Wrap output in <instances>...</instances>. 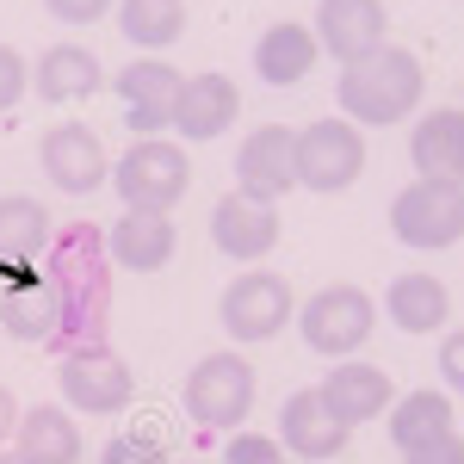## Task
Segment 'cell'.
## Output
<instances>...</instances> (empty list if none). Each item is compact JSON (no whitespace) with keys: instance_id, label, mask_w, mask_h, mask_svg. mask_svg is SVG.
Here are the masks:
<instances>
[{"instance_id":"obj_1","label":"cell","mask_w":464,"mask_h":464,"mask_svg":"<svg viewBox=\"0 0 464 464\" xmlns=\"http://www.w3.org/2000/svg\"><path fill=\"white\" fill-rule=\"evenodd\" d=\"M50 291H56V353H81V347H106V304L111 279L100 266V242L93 229H69L50 248Z\"/></svg>"},{"instance_id":"obj_2","label":"cell","mask_w":464,"mask_h":464,"mask_svg":"<svg viewBox=\"0 0 464 464\" xmlns=\"http://www.w3.org/2000/svg\"><path fill=\"white\" fill-rule=\"evenodd\" d=\"M334 93H341L347 124H396V118H409V111L421 106V63L409 50L384 44V50L347 63Z\"/></svg>"},{"instance_id":"obj_3","label":"cell","mask_w":464,"mask_h":464,"mask_svg":"<svg viewBox=\"0 0 464 464\" xmlns=\"http://www.w3.org/2000/svg\"><path fill=\"white\" fill-rule=\"evenodd\" d=\"M391 229L402 248H452L464 236V186L415 179L391 198Z\"/></svg>"},{"instance_id":"obj_4","label":"cell","mask_w":464,"mask_h":464,"mask_svg":"<svg viewBox=\"0 0 464 464\" xmlns=\"http://www.w3.org/2000/svg\"><path fill=\"white\" fill-rule=\"evenodd\" d=\"M291 168H297V186H310V192H347L365 168V143L347 118H316L297 130Z\"/></svg>"},{"instance_id":"obj_5","label":"cell","mask_w":464,"mask_h":464,"mask_svg":"<svg viewBox=\"0 0 464 464\" xmlns=\"http://www.w3.org/2000/svg\"><path fill=\"white\" fill-rule=\"evenodd\" d=\"M186 149L179 143H161V137H137V149L111 168V186L130 211H174L179 192H186Z\"/></svg>"},{"instance_id":"obj_6","label":"cell","mask_w":464,"mask_h":464,"mask_svg":"<svg viewBox=\"0 0 464 464\" xmlns=\"http://www.w3.org/2000/svg\"><path fill=\"white\" fill-rule=\"evenodd\" d=\"M372 322H378V310H372V297L359 285H328L316 291L304 310H297V328H304V347L322 359H347L365 347V334H372Z\"/></svg>"},{"instance_id":"obj_7","label":"cell","mask_w":464,"mask_h":464,"mask_svg":"<svg viewBox=\"0 0 464 464\" xmlns=\"http://www.w3.org/2000/svg\"><path fill=\"white\" fill-rule=\"evenodd\" d=\"M254 402V365L236 353H205L186 378V415L198 428H236Z\"/></svg>"},{"instance_id":"obj_8","label":"cell","mask_w":464,"mask_h":464,"mask_svg":"<svg viewBox=\"0 0 464 464\" xmlns=\"http://www.w3.org/2000/svg\"><path fill=\"white\" fill-rule=\"evenodd\" d=\"M130 365L111 353V347H81L63 353V402L74 415H118L130 402Z\"/></svg>"},{"instance_id":"obj_9","label":"cell","mask_w":464,"mask_h":464,"mask_svg":"<svg viewBox=\"0 0 464 464\" xmlns=\"http://www.w3.org/2000/svg\"><path fill=\"white\" fill-rule=\"evenodd\" d=\"M223 328L229 341H273L297 310H291V285L279 273H242L236 285L223 291Z\"/></svg>"},{"instance_id":"obj_10","label":"cell","mask_w":464,"mask_h":464,"mask_svg":"<svg viewBox=\"0 0 464 464\" xmlns=\"http://www.w3.org/2000/svg\"><path fill=\"white\" fill-rule=\"evenodd\" d=\"M179 81L168 63H130V69H118V100H124V124L137 130V137H155V130H168L174 124V100H179Z\"/></svg>"},{"instance_id":"obj_11","label":"cell","mask_w":464,"mask_h":464,"mask_svg":"<svg viewBox=\"0 0 464 464\" xmlns=\"http://www.w3.org/2000/svg\"><path fill=\"white\" fill-rule=\"evenodd\" d=\"M37 155H44L50 186H56V192H74V198H81V192H100V179L111 174L100 137H93L87 124H74V118H69V124H56V130L44 137V149H37Z\"/></svg>"},{"instance_id":"obj_12","label":"cell","mask_w":464,"mask_h":464,"mask_svg":"<svg viewBox=\"0 0 464 464\" xmlns=\"http://www.w3.org/2000/svg\"><path fill=\"white\" fill-rule=\"evenodd\" d=\"M347 433L353 428L322 402V391H297V396H285V409H279V446L297 452V459H310V464H328L347 446Z\"/></svg>"},{"instance_id":"obj_13","label":"cell","mask_w":464,"mask_h":464,"mask_svg":"<svg viewBox=\"0 0 464 464\" xmlns=\"http://www.w3.org/2000/svg\"><path fill=\"white\" fill-rule=\"evenodd\" d=\"M242 111V93H236V81L229 74H186L179 81V100H174V130L186 143H211L229 130V118Z\"/></svg>"},{"instance_id":"obj_14","label":"cell","mask_w":464,"mask_h":464,"mask_svg":"<svg viewBox=\"0 0 464 464\" xmlns=\"http://www.w3.org/2000/svg\"><path fill=\"white\" fill-rule=\"evenodd\" d=\"M316 44L347 69L359 56L384 50V6L378 0H322L316 6Z\"/></svg>"},{"instance_id":"obj_15","label":"cell","mask_w":464,"mask_h":464,"mask_svg":"<svg viewBox=\"0 0 464 464\" xmlns=\"http://www.w3.org/2000/svg\"><path fill=\"white\" fill-rule=\"evenodd\" d=\"M211 242L229 260H260V254H273V242H279V211L266 198L229 192V198H217V211H211Z\"/></svg>"},{"instance_id":"obj_16","label":"cell","mask_w":464,"mask_h":464,"mask_svg":"<svg viewBox=\"0 0 464 464\" xmlns=\"http://www.w3.org/2000/svg\"><path fill=\"white\" fill-rule=\"evenodd\" d=\"M291 137L285 124H260V130H248V143H242V155H236V174H242V192L248 198H285L291 186H297V168H291Z\"/></svg>"},{"instance_id":"obj_17","label":"cell","mask_w":464,"mask_h":464,"mask_svg":"<svg viewBox=\"0 0 464 464\" xmlns=\"http://www.w3.org/2000/svg\"><path fill=\"white\" fill-rule=\"evenodd\" d=\"M322 44L310 25H297V19H279V25H266L260 44H254V74L266 81V87H297L304 74L316 69Z\"/></svg>"},{"instance_id":"obj_18","label":"cell","mask_w":464,"mask_h":464,"mask_svg":"<svg viewBox=\"0 0 464 464\" xmlns=\"http://www.w3.org/2000/svg\"><path fill=\"white\" fill-rule=\"evenodd\" d=\"M174 217L168 211H124L111 229V260L130 273H161L174 260Z\"/></svg>"},{"instance_id":"obj_19","label":"cell","mask_w":464,"mask_h":464,"mask_svg":"<svg viewBox=\"0 0 464 464\" xmlns=\"http://www.w3.org/2000/svg\"><path fill=\"white\" fill-rule=\"evenodd\" d=\"M409 161H415L421 179L464 186V111H428L409 137Z\"/></svg>"},{"instance_id":"obj_20","label":"cell","mask_w":464,"mask_h":464,"mask_svg":"<svg viewBox=\"0 0 464 464\" xmlns=\"http://www.w3.org/2000/svg\"><path fill=\"white\" fill-rule=\"evenodd\" d=\"M32 87L44 93V106H74V100L100 93V56L81 50V44H56V50L37 56Z\"/></svg>"},{"instance_id":"obj_21","label":"cell","mask_w":464,"mask_h":464,"mask_svg":"<svg viewBox=\"0 0 464 464\" xmlns=\"http://www.w3.org/2000/svg\"><path fill=\"white\" fill-rule=\"evenodd\" d=\"M316 391H322V402H328L347 428H359V421H372V415L391 409V378H384L378 365H334Z\"/></svg>"},{"instance_id":"obj_22","label":"cell","mask_w":464,"mask_h":464,"mask_svg":"<svg viewBox=\"0 0 464 464\" xmlns=\"http://www.w3.org/2000/svg\"><path fill=\"white\" fill-rule=\"evenodd\" d=\"M13 440H19L13 452H19L25 464H81V428H74L63 409H50V402L25 409Z\"/></svg>"},{"instance_id":"obj_23","label":"cell","mask_w":464,"mask_h":464,"mask_svg":"<svg viewBox=\"0 0 464 464\" xmlns=\"http://www.w3.org/2000/svg\"><path fill=\"white\" fill-rule=\"evenodd\" d=\"M384 310H391L396 328L433 334L440 322L452 316V297H446V285H440L433 273H402V279H391V291H384Z\"/></svg>"},{"instance_id":"obj_24","label":"cell","mask_w":464,"mask_h":464,"mask_svg":"<svg viewBox=\"0 0 464 464\" xmlns=\"http://www.w3.org/2000/svg\"><path fill=\"white\" fill-rule=\"evenodd\" d=\"M44 248H50V211L25 192L0 198V260H37Z\"/></svg>"},{"instance_id":"obj_25","label":"cell","mask_w":464,"mask_h":464,"mask_svg":"<svg viewBox=\"0 0 464 464\" xmlns=\"http://www.w3.org/2000/svg\"><path fill=\"white\" fill-rule=\"evenodd\" d=\"M118 32L137 50H168L186 32V6L179 0H118Z\"/></svg>"},{"instance_id":"obj_26","label":"cell","mask_w":464,"mask_h":464,"mask_svg":"<svg viewBox=\"0 0 464 464\" xmlns=\"http://www.w3.org/2000/svg\"><path fill=\"white\" fill-rule=\"evenodd\" d=\"M446 428H452V402H446L440 391L402 396V402H396V415H391L396 452H409V446H421V440H433V433H446Z\"/></svg>"},{"instance_id":"obj_27","label":"cell","mask_w":464,"mask_h":464,"mask_svg":"<svg viewBox=\"0 0 464 464\" xmlns=\"http://www.w3.org/2000/svg\"><path fill=\"white\" fill-rule=\"evenodd\" d=\"M0 322L19 334V341H50L56 334V291L50 285H19L0 297Z\"/></svg>"},{"instance_id":"obj_28","label":"cell","mask_w":464,"mask_h":464,"mask_svg":"<svg viewBox=\"0 0 464 464\" xmlns=\"http://www.w3.org/2000/svg\"><path fill=\"white\" fill-rule=\"evenodd\" d=\"M223 464H285V446L266 440V433H236L229 452H223Z\"/></svg>"},{"instance_id":"obj_29","label":"cell","mask_w":464,"mask_h":464,"mask_svg":"<svg viewBox=\"0 0 464 464\" xmlns=\"http://www.w3.org/2000/svg\"><path fill=\"white\" fill-rule=\"evenodd\" d=\"M100 464H168V459H161V446L143 440V433H118V440H106Z\"/></svg>"},{"instance_id":"obj_30","label":"cell","mask_w":464,"mask_h":464,"mask_svg":"<svg viewBox=\"0 0 464 464\" xmlns=\"http://www.w3.org/2000/svg\"><path fill=\"white\" fill-rule=\"evenodd\" d=\"M402 464H464V440L446 428V433H433V440H421V446H409Z\"/></svg>"},{"instance_id":"obj_31","label":"cell","mask_w":464,"mask_h":464,"mask_svg":"<svg viewBox=\"0 0 464 464\" xmlns=\"http://www.w3.org/2000/svg\"><path fill=\"white\" fill-rule=\"evenodd\" d=\"M25 81H32V69H25V56L0 44V111H13V106H19V93H25Z\"/></svg>"},{"instance_id":"obj_32","label":"cell","mask_w":464,"mask_h":464,"mask_svg":"<svg viewBox=\"0 0 464 464\" xmlns=\"http://www.w3.org/2000/svg\"><path fill=\"white\" fill-rule=\"evenodd\" d=\"M50 6V19H63V25H93V19H106L111 0H44Z\"/></svg>"},{"instance_id":"obj_33","label":"cell","mask_w":464,"mask_h":464,"mask_svg":"<svg viewBox=\"0 0 464 464\" xmlns=\"http://www.w3.org/2000/svg\"><path fill=\"white\" fill-rule=\"evenodd\" d=\"M440 372H446V384H452V391H464V328L446 334V347H440Z\"/></svg>"},{"instance_id":"obj_34","label":"cell","mask_w":464,"mask_h":464,"mask_svg":"<svg viewBox=\"0 0 464 464\" xmlns=\"http://www.w3.org/2000/svg\"><path fill=\"white\" fill-rule=\"evenodd\" d=\"M19 415H25V409H19V402H13V391L0 384V446H6V440L19 433Z\"/></svg>"},{"instance_id":"obj_35","label":"cell","mask_w":464,"mask_h":464,"mask_svg":"<svg viewBox=\"0 0 464 464\" xmlns=\"http://www.w3.org/2000/svg\"><path fill=\"white\" fill-rule=\"evenodd\" d=\"M0 464H25V459H19V452H0Z\"/></svg>"}]
</instances>
